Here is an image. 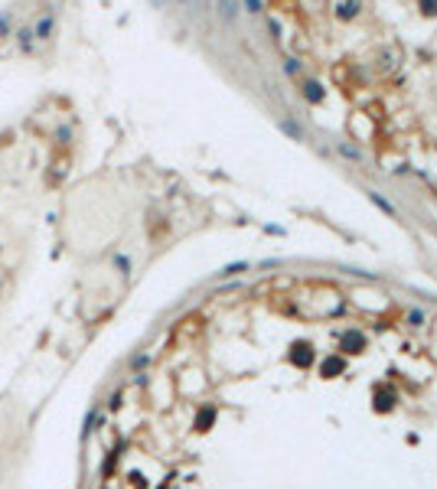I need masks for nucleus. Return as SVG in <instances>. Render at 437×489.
<instances>
[{
    "label": "nucleus",
    "mask_w": 437,
    "mask_h": 489,
    "mask_svg": "<svg viewBox=\"0 0 437 489\" xmlns=\"http://www.w3.org/2000/svg\"><path fill=\"white\" fill-rule=\"evenodd\" d=\"M238 10H242V0H216V16L222 26H235Z\"/></svg>",
    "instance_id": "1"
},
{
    "label": "nucleus",
    "mask_w": 437,
    "mask_h": 489,
    "mask_svg": "<svg viewBox=\"0 0 437 489\" xmlns=\"http://www.w3.org/2000/svg\"><path fill=\"white\" fill-rule=\"evenodd\" d=\"M53 33H55V16L53 13H43L36 20V26H33V36L39 39V43H49L53 39Z\"/></svg>",
    "instance_id": "2"
},
{
    "label": "nucleus",
    "mask_w": 437,
    "mask_h": 489,
    "mask_svg": "<svg viewBox=\"0 0 437 489\" xmlns=\"http://www.w3.org/2000/svg\"><path fill=\"white\" fill-rule=\"evenodd\" d=\"M359 7H362V0H339L336 3V16L339 20H352V16H359Z\"/></svg>",
    "instance_id": "3"
},
{
    "label": "nucleus",
    "mask_w": 437,
    "mask_h": 489,
    "mask_svg": "<svg viewBox=\"0 0 437 489\" xmlns=\"http://www.w3.org/2000/svg\"><path fill=\"white\" fill-rule=\"evenodd\" d=\"M16 46L23 49V53H33V49H36V36H33V26H23V30H16Z\"/></svg>",
    "instance_id": "4"
},
{
    "label": "nucleus",
    "mask_w": 437,
    "mask_h": 489,
    "mask_svg": "<svg viewBox=\"0 0 437 489\" xmlns=\"http://www.w3.org/2000/svg\"><path fill=\"white\" fill-rule=\"evenodd\" d=\"M304 98L310 101V105H320V101H323V88H320V82H307V85H304Z\"/></svg>",
    "instance_id": "5"
},
{
    "label": "nucleus",
    "mask_w": 437,
    "mask_h": 489,
    "mask_svg": "<svg viewBox=\"0 0 437 489\" xmlns=\"http://www.w3.org/2000/svg\"><path fill=\"white\" fill-rule=\"evenodd\" d=\"M281 131H284V134H290L294 140H307L304 127H300V124H294V121H281Z\"/></svg>",
    "instance_id": "6"
},
{
    "label": "nucleus",
    "mask_w": 437,
    "mask_h": 489,
    "mask_svg": "<svg viewBox=\"0 0 437 489\" xmlns=\"http://www.w3.org/2000/svg\"><path fill=\"white\" fill-rule=\"evenodd\" d=\"M69 137H72V127H69V124L55 127V140H59V144H69Z\"/></svg>",
    "instance_id": "7"
},
{
    "label": "nucleus",
    "mask_w": 437,
    "mask_h": 489,
    "mask_svg": "<svg viewBox=\"0 0 437 489\" xmlns=\"http://www.w3.org/2000/svg\"><path fill=\"white\" fill-rule=\"evenodd\" d=\"M300 352H294V362H300V365H310V352H307V346H297Z\"/></svg>",
    "instance_id": "8"
},
{
    "label": "nucleus",
    "mask_w": 437,
    "mask_h": 489,
    "mask_svg": "<svg viewBox=\"0 0 437 489\" xmlns=\"http://www.w3.org/2000/svg\"><path fill=\"white\" fill-rule=\"evenodd\" d=\"M418 3H421V13H428V16L437 13V0H418Z\"/></svg>",
    "instance_id": "9"
},
{
    "label": "nucleus",
    "mask_w": 437,
    "mask_h": 489,
    "mask_svg": "<svg viewBox=\"0 0 437 489\" xmlns=\"http://www.w3.org/2000/svg\"><path fill=\"white\" fill-rule=\"evenodd\" d=\"M369 196H372V202H375V206H382L385 212H395V209H391V202H388V199H382L379 193H369Z\"/></svg>",
    "instance_id": "10"
},
{
    "label": "nucleus",
    "mask_w": 437,
    "mask_h": 489,
    "mask_svg": "<svg viewBox=\"0 0 437 489\" xmlns=\"http://www.w3.org/2000/svg\"><path fill=\"white\" fill-rule=\"evenodd\" d=\"M10 33H13V30H10V16L0 13V36H10Z\"/></svg>",
    "instance_id": "11"
},
{
    "label": "nucleus",
    "mask_w": 437,
    "mask_h": 489,
    "mask_svg": "<svg viewBox=\"0 0 437 489\" xmlns=\"http://www.w3.org/2000/svg\"><path fill=\"white\" fill-rule=\"evenodd\" d=\"M284 69H287V75H297V72H300V59H287Z\"/></svg>",
    "instance_id": "12"
},
{
    "label": "nucleus",
    "mask_w": 437,
    "mask_h": 489,
    "mask_svg": "<svg viewBox=\"0 0 437 489\" xmlns=\"http://www.w3.org/2000/svg\"><path fill=\"white\" fill-rule=\"evenodd\" d=\"M238 271H248V264H228L222 274H238Z\"/></svg>",
    "instance_id": "13"
},
{
    "label": "nucleus",
    "mask_w": 437,
    "mask_h": 489,
    "mask_svg": "<svg viewBox=\"0 0 437 489\" xmlns=\"http://www.w3.org/2000/svg\"><path fill=\"white\" fill-rule=\"evenodd\" d=\"M245 7H248V13H261V0H245Z\"/></svg>",
    "instance_id": "14"
},
{
    "label": "nucleus",
    "mask_w": 437,
    "mask_h": 489,
    "mask_svg": "<svg viewBox=\"0 0 437 489\" xmlns=\"http://www.w3.org/2000/svg\"><path fill=\"white\" fill-rule=\"evenodd\" d=\"M339 369H343V362H339V359H329V362H327V372H339Z\"/></svg>",
    "instance_id": "15"
},
{
    "label": "nucleus",
    "mask_w": 437,
    "mask_h": 489,
    "mask_svg": "<svg viewBox=\"0 0 437 489\" xmlns=\"http://www.w3.org/2000/svg\"><path fill=\"white\" fill-rule=\"evenodd\" d=\"M154 3H160V0H154Z\"/></svg>",
    "instance_id": "16"
}]
</instances>
